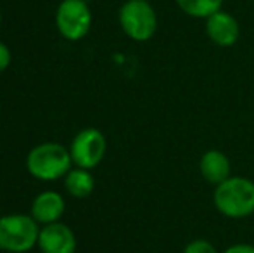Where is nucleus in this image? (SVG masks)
I'll use <instances>...</instances> for the list:
<instances>
[{"label":"nucleus","instance_id":"10","mask_svg":"<svg viewBox=\"0 0 254 253\" xmlns=\"http://www.w3.org/2000/svg\"><path fill=\"white\" fill-rule=\"evenodd\" d=\"M64 210H66V201H64V198L59 192L44 191L33 199L31 217H33L38 224L47 226V224L59 222Z\"/></svg>","mask_w":254,"mask_h":253},{"label":"nucleus","instance_id":"1","mask_svg":"<svg viewBox=\"0 0 254 253\" xmlns=\"http://www.w3.org/2000/svg\"><path fill=\"white\" fill-rule=\"evenodd\" d=\"M213 205L227 219H246L254 213V182L248 177H228L214 186Z\"/></svg>","mask_w":254,"mask_h":253},{"label":"nucleus","instance_id":"2","mask_svg":"<svg viewBox=\"0 0 254 253\" xmlns=\"http://www.w3.org/2000/svg\"><path fill=\"white\" fill-rule=\"evenodd\" d=\"M69 149L57 142H44L35 146L26 158L28 172L38 180H57L71 170Z\"/></svg>","mask_w":254,"mask_h":253},{"label":"nucleus","instance_id":"6","mask_svg":"<svg viewBox=\"0 0 254 253\" xmlns=\"http://www.w3.org/2000/svg\"><path fill=\"white\" fill-rule=\"evenodd\" d=\"M107 151V141L97 128H83L71 142V158L78 169H95L104 160Z\"/></svg>","mask_w":254,"mask_h":253},{"label":"nucleus","instance_id":"4","mask_svg":"<svg viewBox=\"0 0 254 253\" xmlns=\"http://www.w3.org/2000/svg\"><path fill=\"white\" fill-rule=\"evenodd\" d=\"M121 30L135 42H147L157 31V14L147 0H128L121 5L120 14Z\"/></svg>","mask_w":254,"mask_h":253},{"label":"nucleus","instance_id":"14","mask_svg":"<svg viewBox=\"0 0 254 253\" xmlns=\"http://www.w3.org/2000/svg\"><path fill=\"white\" fill-rule=\"evenodd\" d=\"M10 61H12V56H10V49L7 47L3 42H0V73L5 71L9 68Z\"/></svg>","mask_w":254,"mask_h":253},{"label":"nucleus","instance_id":"16","mask_svg":"<svg viewBox=\"0 0 254 253\" xmlns=\"http://www.w3.org/2000/svg\"><path fill=\"white\" fill-rule=\"evenodd\" d=\"M0 23H2V16H0Z\"/></svg>","mask_w":254,"mask_h":253},{"label":"nucleus","instance_id":"7","mask_svg":"<svg viewBox=\"0 0 254 253\" xmlns=\"http://www.w3.org/2000/svg\"><path fill=\"white\" fill-rule=\"evenodd\" d=\"M206 35L218 47H234L241 38V24L234 14L220 9L204 19Z\"/></svg>","mask_w":254,"mask_h":253},{"label":"nucleus","instance_id":"8","mask_svg":"<svg viewBox=\"0 0 254 253\" xmlns=\"http://www.w3.org/2000/svg\"><path fill=\"white\" fill-rule=\"evenodd\" d=\"M38 247H40L42 253H74L76 252V238L66 224H47L40 229Z\"/></svg>","mask_w":254,"mask_h":253},{"label":"nucleus","instance_id":"15","mask_svg":"<svg viewBox=\"0 0 254 253\" xmlns=\"http://www.w3.org/2000/svg\"><path fill=\"white\" fill-rule=\"evenodd\" d=\"M223 253H254V245L249 243H235L228 247Z\"/></svg>","mask_w":254,"mask_h":253},{"label":"nucleus","instance_id":"11","mask_svg":"<svg viewBox=\"0 0 254 253\" xmlns=\"http://www.w3.org/2000/svg\"><path fill=\"white\" fill-rule=\"evenodd\" d=\"M64 187L73 198H87L95 187L94 175L90 173V170L71 169L64 177Z\"/></svg>","mask_w":254,"mask_h":253},{"label":"nucleus","instance_id":"13","mask_svg":"<svg viewBox=\"0 0 254 253\" xmlns=\"http://www.w3.org/2000/svg\"><path fill=\"white\" fill-rule=\"evenodd\" d=\"M184 253H218V250L211 241L204 240V238H195L185 245Z\"/></svg>","mask_w":254,"mask_h":253},{"label":"nucleus","instance_id":"5","mask_svg":"<svg viewBox=\"0 0 254 253\" xmlns=\"http://www.w3.org/2000/svg\"><path fill=\"white\" fill-rule=\"evenodd\" d=\"M56 24L66 40H81L92 26L90 7L85 0H63L57 7Z\"/></svg>","mask_w":254,"mask_h":253},{"label":"nucleus","instance_id":"3","mask_svg":"<svg viewBox=\"0 0 254 253\" xmlns=\"http://www.w3.org/2000/svg\"><path fill=\"white\" fill-rule=\"evenodd\" d=\"M38 222L31 215L12 213L0 217V250L9 253L30 252L38 245Z\"/></svg>","mask_w":254,"mask_h":253},{"label":"nucleus","instance_id":"9","mask_svg":"<svg viewBox=\"0 0 254 253\" xmlns=\"http://www.w3.org/2000/svg\"><path fill=\"white\" fill-rule=\"evenodd\" d=\"M199 172L207 184L218 186L225 182L228 177H232L230 160L220 149H207L199 160Z\"/></svg>","mask_w":254,"mask_h":253},{"label":"nucleus","instance_id":"12","mask_svg":"<svg viewBox=\"0 0 254 253\" xmlns=\"http://www.w3.org/2000/svg\"><path fill=\"white\" fill-rule=\"evenodd\" d=\"M177 5L189 17L207 19L211 14L221 9L223 0H177Z\"/></svg>","mask_w":254,"mask_h":253}]
</instances>
